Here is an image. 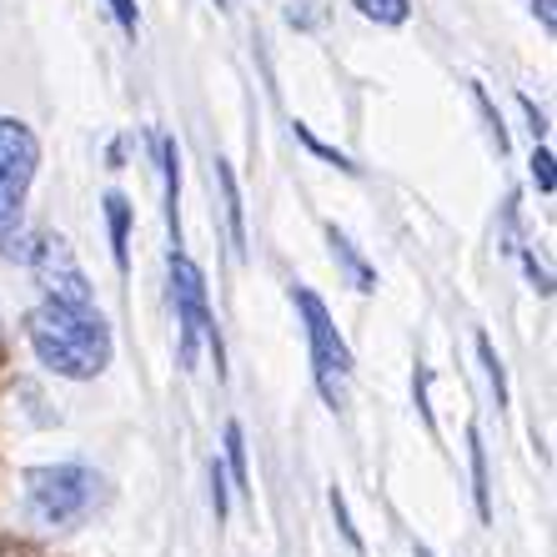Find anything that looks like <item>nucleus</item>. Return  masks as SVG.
<instances>
[{
  "label": "nucleus",
  "mask_w": 557,
  "mask_h": 557,
  "mask_svg": "<svg viewBox=\"0 0 557 557\" xmlns=\"http://www.w3.org/2000/svg\"><path fill=\"white\" fill-rule=\"evenodd\" d=\"M211 497H216V518H226V472H221V462H211Z\"/></svg>",
  "instance_id": "obj_17"
},
{
  "label": "nucleus",
  "mask_w": 557,
  "mask_h": 557,
  "mask_svg": "<svg viewBox=\"0 0 557 557\" xmlns=\"http://www.w3.org/2000/svg\"><path fill=\"white\" fill-rule=\"evenodd\" d=\"M111 11H116V21L126 30H136V5H131V0H111Z\"/></svg>",
  "instance_id": "obj_18"
},
{
  "label": "nucleus",
  "mask_w": 557,
  "mask_h": 557,
  "mask_svg": "<svg viewBox=\"0 0 557 557\" xmlns=\"http://www.w3.org/2000/svg\"><path fill=\"white\" fill-rule=\"evenodd\" d=\"M467 447H472V487H478V512L482 522L493 518V497H487V457H482V437L467 432Z\"/></svg>",
  "instance_id": "obj_9"
},
{
  "label": "nucleus",
  "mask_w": 557,
  "mask_h": 557,
  "mask_svg": "<svg viewBox=\"0 0 557 557\" xmlns=\"http://www.w3.org/2000/svg\"><path fill=\"white\" fill-rule=\"evenodd\" d=\"M171 297H176V317H182V367L196 362L201 332L211 337L216 362H221V337H216V322H211V311H207V286H201V272H196L186 257H171Z\"/></svg>",
  "instance_id": "obj_5"
},
{
  "label": "nucleus",
  "mask_w": 557,
  "mask_h": 557,
  "mask_svg": "<svg viewBox=\"0 0 557 557\" xmlns=\"http://www.w3.org/2000/svg\"><path fill=\"white\" fill-rule=\"evenodd\" d=\"M40 146L21 121H0V247H11L21 232V207H26V186L36 176Z\"/></svg>",
  "instance_id": "obj_3"
},
{
  "label": "nucleus",
  "mask_w": 557,
  "mask_h": 557,
  "mask_svg": "<svg viewBox=\"0 0 557 557\" xmlns=\"http://www.w3.org/2000/svg\"><path fill=\"white\" fill-rule=\"evenodd\" d=\"M326 247H332V257L342 261V272H347V282L357 286V292H372V286H376V272L367 267L362 257H357V247H351V242L337 232V226H326Z\"/></svg>",
  "instance_id": "obj_7"
},
{
  "label": "nucleus",
  "mask_w": 557,
  "mask_h": 557,
  "mask_svg": "<svg viewBox=\"0 0 557 557\" xmlns=\"http://www.w3.org/2000/svg\"><path fill=\"white\" fill-rule=\"evenodd\" d=\"M522 111H528V126H532V131H537V136H543V131H547L543 111H537V106H532V101H522Z\"/></svg>",
  "instance_id": "obj_19"
},
{
  "label": "nucleus",
  "mask_w": 557,
  "mask_h": 557,
  "mask_svg": "<svg viewBox=\"0 0 557 557\" xmlns=\"http://www.w3.org/2000/svg\"><path fill=\"white\" fill-rule=\"evenodd\" d=\"M30 347L55 376H76L91 382L96 372H106L111 362V326L91 301H51L30 311Z\"/></svg>",
  "instance_id": "obj_1"
},
{
  "label": "nucleus",
  "mask_w": 557,
  "mask_h": 557,
  "mask_svg": "<svg viewBox=\"0 0 557 557\" xmlns=\"http://www.w3.org/2000/svg\"><path fill=\"white\" fill-rule=\"evenodd\" d=\"M101 497V478L81 462H61V467H36L26 478V503L30 518L46 528H76Z\"/></svg>",
  "instance_id": "obj_2"
},
{
  "label": "nucleus",
  "mask_w": 557,
  "mask_h": 557,
  "mask_svg": "<svg viewBox=\"0 0 557 557\" xmlns=\"http://www.w3.org/2000/svg\"><path fill=\"white\" fill-rule=\"evenodd\" d=\"M226 462H232L236 487L247 493V453H242V432H236V428H226Z\"/></svg>",
  "instance_id": "obj_13"
},
{
  "label": "nucleus",
  "mask_w": 557,
  "mask_h": 557,
  "mask_svg": "<svg viewBox=\"0 0 557 557\" xmlns=\"http://www.w3.org/2000/svg\"><path fill=\"white\" fill-rule=\"evenodd\" d=\"M297 136H301V141H307V146H311V151H317V156H322V161H337L342 171H351V161H347V156H342V151H332V146H326V141H317V136H311L307 126H297Z\"/></svg>",
  "instance_id": "obj_16"
},
{
  "label": "nucleus",
  "mask_w": 557,
  "mask_h": 557,
  "mask_svg": "<svg viewBox=\"0 0 557 557\" xmlns=\"http://www.w3.org/2000/svg\"><path fill=\"white\" fill-rule=\"evenodd\" d=\"M0 557H11V553H0Z\"/></svg>",
  "instance_id": "obj_21"
},
{
  "label": "nucleus",
  "mask_w": 557,
  "mask_h": 557,
  "mask_svg": "<svg viewBox=\"0 0 557 557\" xmlns=\"http://www.w3.org/2000/svg\"><path fill=\"white\" fill-rule=\"evenodd\" d=\"M297 307H301V322H307L311 367H317V382H322L326 407H342V382H347V372H351L347 342H342V332L332 326V317H326V307H322L317 292H297Z\"/></svg>",
  "instance_id": "obj_4"
},
{
  "label": "nucleus",
  "mask_w": 557,
  "mask_h": 557,
  "mask_svg": "<svg viewBox=\"0 0 557 557\" xmlns=\"http://www.w3.org/2000/svg\"><path fill=\"white\" fill-rule=\"evenodd\" d=\"M357 11L376 26H403L407 21V0H357Z\"/></svg>",
  "instance_id": "obj_10"
},
{
  "label": "nucleus",
  "mask_w": 557,
  "mask_h": 557,
  "mask_svg": "<svg viewBox=\"0 0 557 557\" xmlns=\"http://www.w3.org/2000/svg\"><path fill=\"white\" fill-rule=\"evenodd\" d=\"M532 5H537V15H543V26L553 30V0H532Z\"/></svg>",
  "instance_id": "obj_20"
},
{
  "label": "nucleus",
  "mask_w": 557,
  "mask_h": 557,
  "mask_svg": "<svg viewBox=\"0 0 557 557\" xmlns=\"http://www.w3.org/2000/svg\"><path fill=\"white\" fill-rule=\"evenodd\" d=\"M478 351H482V367H487V376H493V397H497V407H503V403H507L503 362H497V351H493V342H487V337H478Z\"/></svg>",
  "instance_id": "obj_11"
},
{
  "label": "nucleus",
  "mask_w": 557,
  "mask_h": 557,
  "mask_svg": "<svg viewBox=\"0 0 557 557\" xmlns=\"http://www.w3.org/2000/svg\"><path fill=\"white\" fill-rule=\"evenodd\" d=\"M532 176H537V191H553V151L547 146H537V156H532Z\"/></svg>",
  "instance_id": "obj_14"
},
{
  "label": "nucleus",
  "mask_w": 557,
  "mask_h": 557,
  "mask_svg": "<svg viewBox=\"0 0 557 557\" xmlns=\"http://www.w3.org/2000/svg\"><path fill=\"white\" fill-rule=\"evenodd\" d=\"M216 166V182H221V201H226V236H232V247L242 251V196H236V182H232V166L226 161H211Z\"/></svg>",
  "instance_id": "obj_8"
},
{
  "label": "nucleus",
  "mask_w": 557,
  "mask_h": 557,
  "mask_svg": "<svg viewBox=\"0 0 557 557\" xmlns=\"http://www.w3.org/2000/svg\"><path fill=\"white\" fill-rule=\"evenodd\" d=\"M106 211H111V242H116V261H126V221H131V211H126V201H121V196H111V201H106Z\"/></svg>",
  "instance_id": "obj_12"
},
{
  "label": "nucleus",
  "mask_w": 557,
  "mask_h": 557,
  "mask_svg": "<svg viewBox=\"0 0 557 557\" xmlns=\"http://www.w3.org/2000/svg\"><path fill=\"white\" fill-rule=\"evenodd\" d=\"M36 276H40V286H46V297L51 301H91L86 272L76 267V257H71V247H65L61 236H40Z\"/></svg>",
  "instance_id": "obj_6"
},
{
  "label": "nucleus",
  "mask_w": 557,
  "mask_h": 557,
  "mask_svg": "<svg viewBox=\"0 0 557 557\" xmlns=\"http://www.w3.org/2000/svg\"><path fill=\"white\" fill-rule=\"evenodd\" d=\"M332 518H337V528L347 532V543L357 547V553H362V537H357V528H351V518H347V503H342V493H337V487H332Z\"/></svg>",
  "instance_id": "obj_15"
}]
</instances>
